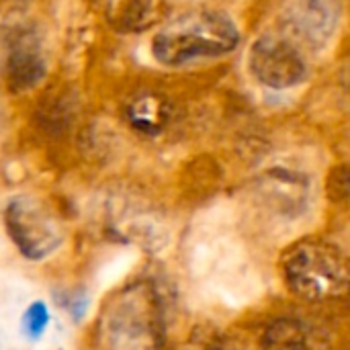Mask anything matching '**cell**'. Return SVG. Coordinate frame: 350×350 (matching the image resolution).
Returning a JSON list of instances; mask_svg holds the SVG:
<instances>
[{"instance_id": "cell-5", "label": "cell", "mask_w": 350, "mask_h": 350, "mask_svg": "<svg viewBox=\"0 0 350 350\" xmlns=\"http://www.w3.org/2000/svg\"><path fill=\"white\" fill-rule=\"evenodd\" d=\"M107 318V338L113 350H154L158 345V312L148 299H121Z\"/></svg>"}, {"instance_id": "cell-14", "label": "cell", "mask_w": 350, "mask_h": 350, "mask_svg": "<svg viewBox=\"0 0 350 350\" xmlns=\"http://www.w3.org/2000/svg\"><path fill=\"white\" fill-rule=\"evenodd\" d=\"M88 306H90L88 295H86V291H82V289L70 291V293H66V297H64V308H66L68 314L74 318V322L84 320V316L88 314Z\"/></svg>"}, {"instance_id": "cell-11", "label": "cell", "mask_w": 350, "mask_h": 350, "mask_svg": "<svg viewBox=\"0 0 350 350\" xmlns=\"http://www.w3.org/2000/svg\"><path fill=\"white\" fill-rule=\"evenodd\" d=\"M262 350H320L314 340L312 332L306 324L293 318H283L271 324L262 338Z\"/></svg>"}, {"instance_id": "cell-10", "label": "cell", "mask_w": 350, "mask_h": 350, "mask_svg": "<svg viewBox=\"0 0 350 350\" xmlns=\"http://www.w3.org/2000/svg\"><path fill=\"white\" fill-rule=\"evenodd\" d=\"M125 117H127V123L135 131L144 135H158L168 125L172 117V107L162 94L148 92V94L135 96L127 105Z\"/></svg>"}, {"instance_id": "cell-3", "label": "cell", "mask_w": 350, "mask_h": 350, "mask_svg": "<svg viewBox=\"0 0 350 350\" xmlns=\"http://www.w3.org/2000/svg\"><path fill=\"white\" fill-rule=\"evenodd\" d=\"M4 228L21 256L33 262L45 260L64 244L59 221L43 203L29 195L8 201L4 209Z\"/></svg>"}, {"instance_id": "cell-9", "label": "cell", "mask_w": 350, "mask_h": 350, "mask_svg": "<svg viewBox=\"0 0 350 350\" xmlns=\"http://www.w3.org/2000/svg\"><path fill=\"white\" fill-rule=\"evenodd\" d=\"M166 8V0H107V21L119 33H142L154 27Z\"/></svg>"}, {"instance_id": "cell-12", "label": "cell", "mask_w": 350, "mask_h": 350, "mask_svg": "<svg viewBox=\"0 0 350 350\" xmlns=\"http://www.w3.org/2000/svg\"><path fill=\"white\" fill-rule=\"evenodd\" d=\"M51 324V314H49V308L45 301L37 299L33 301L25 312H23V318H21V330H23V336L29 340V342H39L43 338V334L47 332Z\"/></svg>"}, {"instance_id": "cell-8", "label": "cell", "mask_w": 350, "mask_h": 350, "mask_svg": "<svg viewBox=\"0 0 350 350\" xmlns=\"http://www.w3.org/2000/svg\"><path fill=\"white\" fill-rule=\"evenodd\" d=\"M260 191H262V201L285 215L299 213L308 201L306 180L281 168H275L262 176Z\"/></svg>"}, {"instance_id": "cell-13", "label": "cell", "mask_w": 350, "mask_h": 350, "mask_svg": "<svg viewBox=\"0 0 350 350\" xmlns=\"http://www.w3.org/2000/svg\"><path fill=\"white\" fill-rule=\"evenodd\" d=\"M328 191L332 201L350 205V168H334L328 180Z\"/></svg>"}, {"instance_id": "cell-1", "label": "cell", "mask_w": 350, "mask_h": 350, "mask_svg": "<svg viewBox=\"0 0 350 350\" xmlns=\"http://www.w3.org/2000/svg\"><path fill=\"white\" fill-rule=\"evenodd\" d=\"M240 41L234 21L217 10L197 8L170 18L152 39V55L158 64L176 68L199 57H219L236 49Z\"/></svg>"}, {"instance_id": "cell-4", "label": "cell", "mask_w": 350, "mask_h": 350, "mask_svg": "<svg viewBox=\"0 0 350 350\" xmlns=\"http://www.w3.org/2000/svg\"><path fill=\"white\" fill-rule=\"evenodd\" d=\"M252 76L269 88H291L299 84L306 74V57L291 41L275 35L260 37L248 55Z\"/></svg>"}, {"instance_id": "cell-2", "label": "cell", "mask_w": 350, "mask_h": 350, "mask_svg": "<svg viewBox=\"0 0 350 350\" xmlns=\"http://www.w3.org/2000/svg\"><path fill=\"white\" fill-rule=\"evenodd\" d=\"M283 277L287 287L308 301H328L350 291L349 258L322 240L297 244L285 258Z\"/></svg>"}, {"instance_id": "cell-6", "label": "cell", "mask_w": 350, "mask_h": 350, "mask_svg": "<svg viewBox=\"0 0 350 350\" xmlns=\"http://www.w3.org/2000/svg\"><path fill=\"white\" fill-rule=\"evenodd\" d=\"M47 66L39 37L33 31H21L8 43L6 82L12 92H25L45 78Z\"/></svg>"}, {"instance_id": "cell-7", "label": "cell", "mask_w": 350, "mask_h": 350, "mask_svg": "<svg viewBox=\"0 0 350 350\" xmlns=\"http://www.w3.org/2000/svg\"><path fill=\"white\" fill-rule=\"evenodd\" d=\"M287 25L310 43H324L338 21L334 0H291L287 8Z\"/></svg>"}]
</instances>
